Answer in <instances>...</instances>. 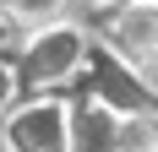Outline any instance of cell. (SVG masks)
<instances>
[{"instance_id": "cell-1", "label": "cell", "mask_w": 158, "mask_h": 152, "mask_svg": "<svg viewBox=\"0 0 158 152\" xmlns=\"http://www.w3.org/2000/svg\"><path fill=\"white\" fill-rule=\"evenodd\" d=\"M93 44H87V27L60 16V22H44V27H33V38L22 44V60H16V76H22V87L33 92H49L71 82V76L87 65Z\"/></svg>"}, {"instance_id": "cell-2", "label": "cell", "mask_w": 158, "mask_h": 152, "mask_svg": "<svg viewBox=\"0 0 158 152\" xmlns=\"http://www.w3.org/2000/svg\"><path fill=\"white\" fill-rule=\"evenodd\" d=\"M87 98H98V103H109L114 114H142V109H158L153 87L142 82V71H131L120 54H114L109 44H98L93 54H87Z\"/></svg>"}, {"instance_id": "cell-3", "label": "cell", "mask_w": 158, "mask_h": 152, "mask_svg": "<svg viewBox=\"0 0 158 152\" xmlns=\"http://www.w3.org/2000/svg\"><path fill=\"white\" fill-rule=\"evenodd\" d=\"M0 136L11 141V152H71V109L60 98L16 103L6 114V130Z\"/></svg>"}, {"instance_id": "cell-4", "label": "cell", "mask_w": 158, "mask_h": 152, "mask_svg": "<svg viewBox=\"0 0 158 152\" xmlns=\"http://www.w3.org/2000/svg\"><path fill=\"white\" fill-rule=\"evenodd\" d=\"M104 44L131 65V71H158V0H131L109 16Z\"/></svg>"}, {"instance_id": "cell-5", "label": "cell", "mask_w": 158, "mask_h": 152, "mask_svg": "<svg viewBox=\"0 0 158 152\" xmlns=\"http://www.w3.org/2000/svg\"><path fill=\"white\" fill-rule=\"evenodd\" d=\"M120 152H158V109L120 114Z\"/></svg>"}, {"instance_id": "cell-6", "label": "cell", "mask_w": 158, "mask_h": 152, "mask_svg": "<svg viewBox=\"0 0 158 152\" xmlns=\"http://www.w3.org/2000/svg\"><path fill=\"white\" fill-rule=\"evenodd\" d=\"M65 0H0V16L6 22H27V27H44V22H60Z\"/></svg>"}, {"instance_id": "cell-7", "label": "cell", "mask_w": 158, "mask_h": 152, "mask_svg": "<svg viewBox=\"0 0 158 152\" xmlns=\"http://www.w3.org/2000/svg\"><path fill=\"white\" fill-rule=\"evenodd\" d=\"M16 82H22V76H16L11 65H0V114H11V109H16V103H11V98H16Z\"/></svg>"}, {"instance_id": "cell-8", "label": "cell", "mask_w": 158, "mask_h": 152, "mask_svg": "<svg viewBox=\"0 0 158 152\" xmlns=\"http://www.w3.org/2000/svg\"><path fill=\"white\" fill-rule=\"evenodd\" d=\"M87 6H93V11H104V16H114L120 6H131V0H87Z\"/></svg>"}, {"instance_id": "cell-9", "label": "cell", "mask_w": 158, "mask_h": 152, "mask_svg": "<svg viewBox=\"0 0 158 152\" xmlns=\"http://www.w3.org/2000/svg\"><path fill=\"white\" fill-rule=\"evenodd\" d=\"M0 152H11V141H6V136H0Z\"/></svg>"}, {"instance_id": "cell-10", "label": "cell", "mask_w": 158, "mask_h": 152, "mask_svg": "<svg viewBox=\"0 0 158 152\" xmlns=\"http://www.w3.org/2000/svg\"><path fill=\"white\" fill-rule=\"evenodd\" d=\"M0 38H6V16H0Z\"/></svg>"}]
</instances>
